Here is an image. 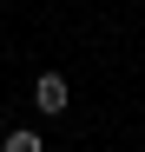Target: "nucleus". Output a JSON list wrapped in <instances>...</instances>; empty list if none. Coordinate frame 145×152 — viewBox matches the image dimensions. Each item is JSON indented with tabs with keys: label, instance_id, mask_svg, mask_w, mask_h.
Instances as JSON below:
<instances>
[{
	"label": "nucleus",
	"instance_id": "f257e3e1",
	"mask_svg": "<svg viewBox=\"0 0 145 152\" xmlns=\"http://www.w3.org/2000/svg\"><path fill=\"white\" fill-rule=\"evenodd\" d=\"M33 106H40V113H66V106H72L66 73H40V80H33Z\"/></svg>",
	"mask_w": 145,
	"mask_h": 152
},
{
	"label": "nucleus",
	"instance_id": "f03ea898",
	"mask_svg": "<svg viewBox=\"0 0 145 152\" xmlns=\"http://www.w3.org/2000/svg\"><path fill=\"white\" fill-rule=\"evenodd\" d=\"M0 152H46V139H40V132H7Z\"/></svg>",
	"mask_w": 145,
	"mask_h": 152
}]
</instances>
